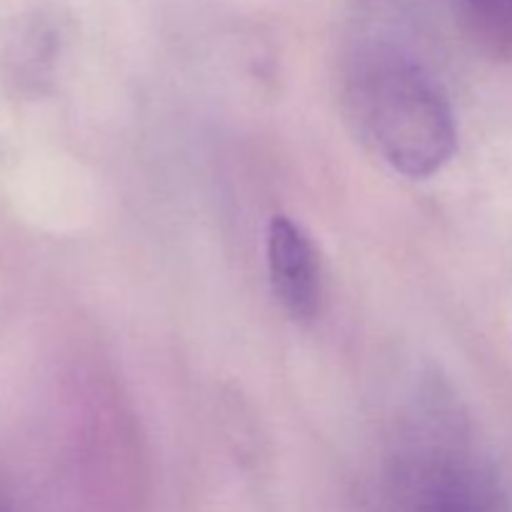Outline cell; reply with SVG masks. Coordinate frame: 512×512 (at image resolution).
Instances as JSON below:
<instances>
[{"label":"cell","instance_id":"cell-2","mask_svg":"<svg viewBox=\"0 0 512 512\" xmlns=\"http://www.w3.org/2000/svg\"><path fill=\"white\" fill-rule=\"evenodd\" d=\"M268 273L275 298L295 320H313L323 305V268L313 238L290 220L275 215L268 225Z\"/></svg>","mask_w":512,"mask_h":512},{"label":"cell","instance_id":"cell-1","mask_svg":"<svg viewBox=\"0 0 512 512\" xmlns=\"http://www.w3.org/2000/svg\"><path fill=\"white\" fill-rule=\"evenodd\" d=\"M350 100L360 130L403 173L433 175L453 155L455 125L448 103L415 65L378 58L358 75Z\"/></svg>","mask_w":512,"mask_h":512},{"label":"cell","instance_id":"cell-3","mask_svg":"<svg viewBox=\"0 0 512 512\" xmlns=\"http://www.w3.org/2000/svg\"><path fill=\"white\" fill-rule=\"evenodd\" d=\"M480 25L498 43L512 45V0H470Z\"/></svg>","mask_w":512,"mask_h":512}]
</instances>
